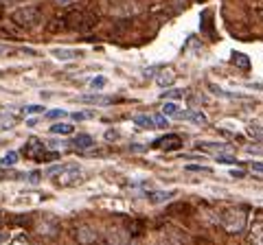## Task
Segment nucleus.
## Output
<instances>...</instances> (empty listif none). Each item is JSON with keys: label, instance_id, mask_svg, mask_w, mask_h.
<instances>
[{"label": "nucleus", "instance_id": "nucleus-15", "mask_svg": "<svg viewBox=\"0 0 263 245\" xmlns=\"http://www.w3.org/2000/svg\"><path fill=\"white\" fill-rule=\"evenodd\" d=\"M178 118H182V121H191L195 125L206 123V116H204L202 112H193V110H189V112H178Z\"/></svg>", "mask_w": 263, "mask_h": 245}, {"label": "nucleus", "instance_id": "nucleus-5", "mask_svg": "<svg viewBox=\"0 0 263 245\" xmlns=\"http://www.w3.org/2000/svg\"><path fill=\"white\" fill-rule=\"evenodd\" d=\"M108 243L110 245H127L129 243V234L123 228L114 226V228H110V232H108Z\"/></svg>", "mask_w": 263, "mask_h": 245}, {"label": "nucleus", "instance_id": "nucleus-10", "mask_svg": "<svg viewBox=\"0 0 263 245\" xmlns=\"http://www.w3.org/2000/svg\"><path fill=\"white\" fill-rule=\"evenodd\" d=\"M77 239H79V243H82V245H90L92 241H97V232H94L90 226H79Z\"/></svg>", "mask_w": 263, "mask_h": 245}, {"label": "nucleus", "instance_id": "nucleus-22", "mask_svg": "<svg viewBox=\"0 0 263 245\" xmlns=\"http://www.w3.org/2000/svg\"><path fill=\"white\" fill-rule=\"evenodd\" d=\"M248 133H250L254 140L263 143V127H259V125H250V127H248Z\"/></svg>", "mask_w": 263, "mask_h": 245}, {"label": "nucleus", "instance_id": "nucleus-16", "mask_svg": "<svg viewBox=\"0 0 263 245\" xmlns=\"http://www.w3.org/2000/svg\"><path fill=\"white\" fill-rule=\"evenodd\" d=\"M134 123H136L141 129H156L153 116H147V114H138V116H134Z\"/></svg>", "mask_w": 263, "mask_h": 245}, {"label": "nucleus", "instance_id": "nucleus-1", "mask_svg": "<svg viewBox=\"0 0 263 245\" xmlns=\"http://www.w3.org/2000/svg\"><path fill=\"white\" fill-rule=\"evenodd\" d=\"M46 173L53 175L55 186H62V188L82 182V177H84V171H82V167H79V165H60V167L48 169Z\"/></svg>", "mask_w": 263, "mask_h": 245}, {"label": "nucleus", "instance_id": "nucleus-25", "mask_svg": "<svg viewBox=\"0 0 263 245\" xmlns=\"http://www.w3.org/2000/svg\"><path fill=\"white\" fill-rule=\"evenodd\" d=\"M44 116H46L48 121H55V118H64L66 112L64 110H50V112H44Z\"/></svg>", "mask_w": 263, "mask_h": 245}, {"label": "nucleus", "instance_id": "nucleus-17", "mask_svg": "<svg viewBox=\"0 0 263 245\" xmlns=\"http://www.w3.org/2000/svg\"><path fill=\"white\" fill-rule=\"evenodd\" d=\"M75 131V127H72L70 123H55L50 125V133H60V136H68V133Z\"/></svg>", "mask_w": 263, "mask_h": 245}, {"label": "nucleus", "instance_id": "nucleus-19", "mask_svg": "<svg viewBox=\"0 0 263 245\" xmlns=\"http://www.w3.org/2000/svg\"><path fill=\"white\" fill-rule=\"evenodd\" d=\"M178 112H180V105L178 103H173V101H167L163 105V114L165 116H178Z\"/></svg>", "mask_w": 263, "mask_h": 245}, {"label": "nucleus", "instance_id": "nucleus-4", "mask_svg": "<svg viewBox=\"0 0 263 245\" xmlns=\"http://www.w3.org/2000/svg\"><path fill=\"white\" fill-rule=\"evenodd\" d=\"M24 153L29 155V158H33V160H53L55 158V153L44 155V145L40 143L38 138H29V143L24 145Z\"/></svg>", "mask_w": 263, "mask_h": 245}, {"label": "nucleus", "instance_id": "nucleus-30", "mask_svg": "<svg viewBox=\"0 0 263 245\" xmlns=\"http://www.w3.org/2000/svg\"><path fill=\"white\" fill-rule=\"evenodd\" d=\"M119 136H121V133L116 131V129H108V131H106V140H116Z\"/></svg>", "mask_w": 263, "mask_h": 245}, {"label": "nucleus", "instance_id": "nucleus-37", "mask_svg": "<svg viewBox=\"0 0 263 245\" xmlns=\"http://www.w3.org/2000/svg\"><path fill=\"white\" fill-rule=\"evenodd\" d=\"M11 3H22V0H11Z\"/></svg>", "mask_w": 263, "mask_h": 245}, {"label": "nucleus", "instance_id": "nucleus-28", "mask_svg": "<svg viewBox=\"0 0 263 245\" xmlns=\"http://www.w3.org/2000/svg\"><path fill=\"white\" fill-rule=\"evenodd\" d=\"M75 121H88V118H94V112H72Z\"/></svg>", "mask_w": 263, "mask_h": 245}, {"label": "nucleus", "instance_id": "nucleus-2", "mask_svg": "<svg viewBox=\"0 0 263 245\" xmlns=\"http://www.w3.org/2000/svg\"><path fill=\"white\" fill-rule=\"evenodd\" d=\"M222 226L226 228V232L239 234L246 228V212L239 208H226L222 212Z\"/></svg>", "mask_w": 263, "mask_h": 245}, {"label": "nucleus", "instance_id": "nucleus-18", "mask_svg": "<svg viewBox=\"0 0 263 245\" xmlns=\"http://www.w3.org/2000/svg\"><path fill=\"white\" fill-rule=\"evenodd\" d=\"M16 162H18V151H7L0 158V167H13Z\"/></svg>", "mask_w": 263, "mask_h": 245}, {"label": "nucleus", "instance_id": "nucleus-3", "mask_svg": "<svg viewBox=\"0 0 263 245\" xmlns=\"http://www.w3.org/2000/svg\"><path fill=\"white\" fill-rule=\"evenodd\" d=\"M13 20H16L18 24H22V26H35L40 22V9L38 7L27 5V7H22V9H18V11H13Z\"/></svg>", "mask_w": 263, "mask_h": 245}, {"label": "nucleus", "instance_id": "nucleus-8", "mask_svg": "<svg viewBox=\"0 0 263 245\" xmlns=\"http://www.w3.org/2000/svg\"><path fill=\"white\" fill-rule=\"evenodd\" d=\"M50 55L60 62H70V59H79L82 57V50H75V48H53Z\"/></svg>", "mask_w": 263, "mask_h": 245}, {"label": "nucleus", "instance_id": "nucleus-27", "mask_svg": "<svg viewBox=\"0 0 263 245\" xmlns=\"http://www.w3.org/2000/svg\"><path fill=\"white\" fill-rule=\"evenodd\" d=\"M246 153H250V155H263V147L261 145H248L246 147Z\"/></svg>", "mask_w": 263, "mask_h": 245}, {"label": "nucleus", "instance_id": "nucleus-12", "mask_svg": "<svg viewBox=\"0 0 263 245\" xmlns=\"http://www.w3.org/2000/svg\"><path fill=\"white\" fill-rule=\"evenodd\" d=\"M75 149H79V151H84V149H92L94 147V140H92V136H88V133H79V136H75V140L70 143Z\"/></svg>", "mask_w": 263, "mask_h": 245}, {"label": "nucleus", "instance_id": "nucleus-11", "mask_svg": "<svg viewBox=\"0 0 263 245\" xmlns=\"http://www.w3.org/2000/svg\"><path fill=\"white\" fill-rule=\"evenodd\" d=\"M197 149L202 151H215V153H232V147L230 145H224V143H200Z\"/></svg>", "mask_w": 263, "mask_h": 245}, {"label": "nucleus", "instance_id": "nucleus-32", "mask_svg": "<svg viewBox=\"0 0 263 245\" xmlns=\"http://www.w3.org/2000/svg\"><path fill=\"white\" fill-rule=\"evenodd\" d=\"M187 169H189V171H204V173H211V169H208V167H200V165H197V167L191 165V167H187Z\"/></svg>", "mask_w": 263, "mask_h": 245}, {"label": "nucleus", "instance_id": "nucleus-36", "mask_svg": "<svg viewBox=\"0 0 263 245\" xmlns=\"http://www.w3.org/2000/svg\"><path fill=\"white\" fill-rule=\"evenodd\" d=\"M13 245H29V243H24V241H18V243H13Z\"/></svg>", "mask_w": 263, "mask_h": 245}, {"label": "nucleus", "instance_id": "nucleus-24", "mask_svg": "<svg viewBox=\"0 0 263 245\" xmlns=\"http://www.w3.org/2000/svg\"><path fill=\"white\" fill-rule=\"evenodd\" d=\"M182 94H185V90H167L160 94V99H180Z\"/></svg>", "mask_w": 263, "mask_h": 245}, {"label": "nucleus", "instance_id": "nucleus-21", "mask_svg": "<svg viewBox=\"0 0 263 245\" xmlns=\"http://www.w3.org/2000/svg\"><path fill=\"white\" fill-rule=\"evenodd\" d=\"M106 84H108L106 77H94V79L90 81V88H92L94 92H99V90H103V88H106Z\"/></svg>", "mask_w": 263, "mask_h": 245}, {"label": "nucleus", "instance_id": "nucleus-6", "mask_svg": "<svg viewBox=\"0 0 263 245\" xmlns=\"http://www.w3.org/2000/svg\"><path fill=\"white\" fill-rule=\"evenodd\" d=\"M156 145L160 147V149H165V151H173V149H180L182 147V138L178 136V133H169V136L160 138Z\"/></svg>", "mask_w": 263, "mask_h": 245}, {"label": "nucleus", "instance_id": "nucleus-33", "mask_svg": "<svg viewBox=\"0 0 263 245\" xmlns=\"http://www.w3.org/2000/svg\"><path fill=\"white\" fill-rule=\"evenodd\" d=\"M252 171L254 173H263V162H252Z\"/></svg>", "mask_w": 263, "mask_h": 245}, {"label": "nucleus", "instance_id": "nucleus-29", "mask_svg": "<svg viewBox=\"0 0 263 245\" xmlns=\"http://www.w3.org/2000/svg\"><path fill=\"white\" fill-rule=\"evenodd\" d=\"M24 112L27 114H42L44 112V105H27Z\"/></svg>", "mask_w": 263, "mask_h": 245}, {"label": "nucleus", "instance_id": "nucleus-31", "mask_svg": "<svg viewBox=\"0 0 263 245\" xmlns=\"http://www.w3.org/2000/svg\"><path fill=\"white\" fill-rule=\"evenodd\" d=\"M29 182H40V171H31V173H29Z\"/></svg>", "mask_w": 263, "mask_h": 245}, {"label": "nucleus", "instance_id": "nucleus-35", "mask_svg": "<svg viewBox=\"0 0 263 245\" xmlns=\"http://www.w3.org/2000/svg\"><path fill=\"white\" fill-rule=\"evenodd\" d=\"M55 3H60V5H66V3H70V0H55Z\"/></svg>", "mask_w": 263, "mask_h": 245}, {"label": "nucleus", "instance_id": "nucleus-26", "mask_svg": "<svg viewBox=\"0 0 263 245\" xmlns=\"http://www.w3.org/2000/svg\"><path fill=\"white\" fill-rule=\"evenodd\" d=\"M13 123H16V118H13V116L0 118V129H11V127H13Z\"/></svg>", "mask_w": 263, "mask_h": 245}, {"label": "nucleus", "instance_id": "nucleus-23", "mask_svg": "<svg viewBox=\"0 0 263 245\" xmlns=\"http://www.w3.org/2000/svg\"><path fill=\"white\" fill-rule=\"evenodd\" d=\"M153 123H156V127H169V116L165 114H153Z\"/></svg>", "mask_w": 263, "mask_h": 245}, {"label": "nucleus", "instance_id": "nucleus-20", "mask_svg": "<svg viewBox=\"0 0 263 245\" xmlns=\"http://www.w3.org/2000/svg\"><path fill=\"white\" fill-rule=\"evenodd\" d=\"M232 64L241 66V68H248V66H250V62H248V57L244 53H232Z\"/></svg>", "mask_w": 263, "mask_h": 245}, {"label": "nucleus", "instance_id": "nucleus-7", "mask_svg": "<svg viewBox=\"0 0 263 245\" xmlns=\"http://www.w3.org/2000/svg\"><path fill=\"white\" fill-rule=\"evenodd\" d=\"M77 101L79 103H90V105H110V103H112L110 96H103V94H99V92H94V94H82V96H77Z\"/></svg>", "mask_w": 263, "mask_h": 245}, {"label": "nucleus", "instance_id": "nucleus-34", "mask_svg": "<svg viewBox=\"0 0 263 245\" xmlns=\"http://www.w3.org/2000/svg\"><path fill=\"white\" fill-rule=\"evenodd\" d=\"M230 175H232V177H237V180H241V177H246L244 171H230Z\"/></svg>", "mask_w": 263, "mask_h": 245}, {"label": "nucleus", "instance_id": "nucleus-14", "mask_svg": "<svg viewBox=\"0 0 263 245\" xmlns=\"http://www.w3.org/2000/svg\"><path fill=\"white\" fill-rule=\"evenodd\" d=\"M173 195H175L173 190H153V193H147V199L151 204H163V202H169Z\"/></svg>", "mask_w": 263, "mask_h": 245}, {"label": "nucleus", "instance_id": "nucleus-9", "mask_svg": "<svg viewBox=\"0 0 263 245\" xmlns=\"http://www.w3.org/2000/svg\"><path fill=\"white\" fill-rule=\"evenodd\" d=\"M248 243L250 245H263V221H254L250 232H248Z\"/></svg>", "mask_w": 263, "mask_h": 245}, {"label": "nucleus", "instance_id": "nucleus-13", "mask_svg": "<svg viewBox=\"0 0 263 245\" xmlns=\"http://www.w3.org/2000/svg\"><path fill=\"white\" fill-rule=\"evenodd\" d=\"M173 81H175V72L169 70V68L160 70L158 75H156V84H158L160 88H169V86H173Z\"/></svg>", "mask_w": 263, "mask_h": 245}]
</instances>
